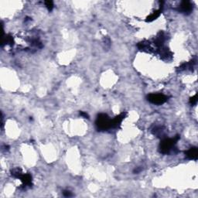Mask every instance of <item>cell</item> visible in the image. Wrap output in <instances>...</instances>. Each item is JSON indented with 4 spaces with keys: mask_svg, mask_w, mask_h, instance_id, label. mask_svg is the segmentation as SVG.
<instances>
[{
    "mask_svg": "<svg viewBox=\"0 0 198 198\" xmlns=\"http://www.w3.org/2000/svg\"><path fill=\"white\" fill-rule=\"evenodd\" d=\"M19 179L23 182L24 187H30L32 185V176L29 173H22L19 176Z\"/></svg>",
    "mask_w": 198,
    "mask_h": 198,
    "instance_id": "8992f818",
    "label": "cell"
},
{
    "mask_svg": "<svg viewBox=\"0 0 198 198\" xmlns=\"http://www.w3.org/2000/svg\"><path fill=\"white\" fill-rule=\"evenodd\" d=\"M111 120L106 114H100L98 115L96 120L97 129L99 131H105L111 129Z\"/></svg>",
    "mask_w": 198,
    "mask_h": 198,
    "instance_id": "7a4b0ae2",
    "label": "cell"
},
{
    "mask_svg": "<svg viewBox=\"0 0 198 198\" xmlns=\"http://www.w3.org/2000/svg\"><path fill=\"white\" fill-rule=\"evenodd\" d=\"M193 9V6L192 4H191L190 2L189 1H184V2H182L181 4H180V6L179 8V10L180 12L184 13H190L192 11Z\"/></svg>",
    "mask_w": 198,
    "mask_h": 198,
    "instance_id": "5b68a950",
    "label": "cell"
},
{
    "mask_svg": "<svg viewBox=\"0 0 198 198\" xmlns=\"http://www.w3.org/2000/svg\"><path fill=\"white\" fill-rule=\"evenodd\" d=\"M186 156H187V159L189 160H196L197 159L198 156V151L197 148L196 147H193L190 148V149L186 152Z\"/></svg>",
    "mask_w": 198,
    "mask_h": 198,
    "instance_id": "52a82bcc",
    "label": "cell"
},
{
    "mask_svg": "<svg viewBox=\"0 0 198 198\" xmlns=\"http://www.w3.org/2000/svg\"><path fill=\"white\" fill-rule=\"evenodd\" d=\"M63 194H64V196H66V197H69V196H72V193H71V192H70L69 190H64V192H63Z\"/></svg>",
    "mask_w": 198,
    "mask_h": 198,
    "instance_id": "7c38bea8",
    "label": "cell"
},
{
    "mask_svg": "<svg viewBox=\"0 0 198 198\" xmlns=\"http://www.w3.org/2000/svg\"><path fill=\"white\" fill-rule=\"evenodd\" d=\"M126 112H122L120 114H118V116L113 118L111 122V129H115V128L119 127L122 121L124 120V118H126Z\"/></svg>",
    "mask_w": 198,
    "mask_h": 198,
    "instance_id": "277c9868",
    "label": "cell"
},
{
    "mask_svg": "<svg viewBox=\"0 0 198 198\" xmlns=\"http://www.w3.org/2000/svg\"><path fill=\"white\" fill-rule=\"evenodd\" d=\"M80 115H81V116H82V117H84V118H89L88 114H87L86 112H84V111H81Z\"/></svg>",
    "mask_w": 198,
    "mask_h": 198,
    "instance_id": "4fadbf2b",
    "label": "cell"
},
{
    "mask_svg": "<svg viewBox=\"0 0 198 198\" xmlns=\"http://www.w3.org/2000/svg\"><path fill=\"white\" fill-rule=\"evenodd\" d=\"M180 139V136H176L174 138L172 139H163L162 142H160V151L163 154H168L172 150L175 149V145Z\"/></svg>",
    "mask_w": 198,
    "mask_h": 198,
    "instance_id": "6da1fadb",
    "label": "cell"
},
{
    "mask_svg": "<svg viewBox=\"0 0 198 198\" xmlns=\"http://www.w3.org/2000/svg\"><path fill=\"white\" fill-rule=\"evenodd\" d=\"M163 127H160V126H156L153 129V134H155L156 136L159 137H161V136H163Z\"/></svg>",
    "mask_w": 198,
    "mask_h": 198,
    "instance_id": "9c48e42d",
    "label": "cell"
},
{
    "mask_svg": "<svg viewBox=\"0 0 198 198\" xmlns=\"http://www.w3.org/2000/svg\"><path fill=\"white\" fill-rule=\"evenodd\" d=\"M44 3H45V6H47V8L48 9V10H52L53 8V2H52V1H45L44 2Z\"/></svg>",
    "mask_w": 198,
    "mask_h": 198,
    "instance_id": "30bf717a",
    "label": "cell"
},
{
    "mask_svg": "<svg viewBox=\"0 0 198 198\" xmlns=\"http://www.w3.org/2000/svg\"><path fill=\"white\" fill-rule=\"evenodd\" d=\"M142 170V169H141V168H137V169H136L134 170V173H139L140 171Z\"/></svg>",
    "mask_w": 198,
    "mask_h": 198,
    "instance_id": "5bb4252c",
    "label": "cell"
},
{
    "mask_svg": "<svg viewBox=\"0 0 198 198\" xmlns=\"http://www.w3.org/2000/svg\"><path fill=\"white\" fill-rule=\"evenodd\" d=\"M148 101L155 105H162L168 99V97L163 94H150L147 97Z\"/></svg>",
    "mask_w": 198,
    "mask_h": 198,
    "instance_id": "3957f363",
    "label": "cell"
},
{
    "mask_svg": "<svg viewBox=\"0 0 198 198\" xmlns=\"http://www.w3.org/2000/svg\"><path fill=\"white\" fill-rule=\"evenodd\" d=\"M196 102H197V95H195L194 96L192 97V98L190 99V105H195Z\"/></svg>",
    "mask_w": 198,
    "mask_h": 198,
    "instance_id": "8fae6325",
    "label": "cell"
},
{
    "mask_svg": "<svg viewBox=\"0 0 198 198\" xmlns=\"http://www.w3.org/2000/svg\"><path fill=\"white\" fill-rule=\"evenodd\" d=\"M160 13H161V9H158V10L155 11L154 13H153L150 16H149V17H147L146 22H153V20H155L156 19H157L160 17Z\"/></svg>",
    "mask_w": 198,
    "mask_h": 198,
    "instance_id": "ba28073f",
    "label": "cell"
}]
</instances>
